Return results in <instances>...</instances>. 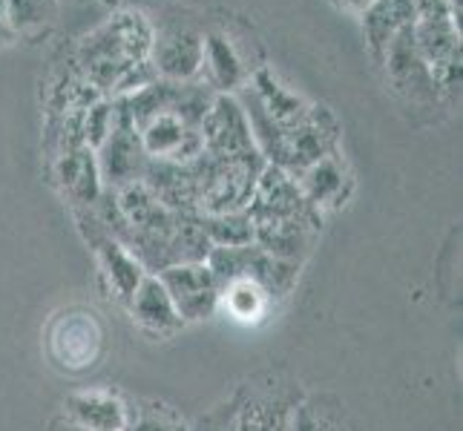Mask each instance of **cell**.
I'll return each instance as SVG.
<instances>
[{
	"label": "cell",
	"instance_id": "1",
	"mask_svg": "<svg viewBox=\"0 0 463 431\" xmlns=\"http://www.w3.org/2000/svg\"><path fill=\"white\" fill-rule=\"evenodd\" d=\"M153 23L141 12H118L78 43L75 70L104 98H124L156 81L150 67Z\"/></svg>",
	"mask_w": 463,
	"mask_h": 431
},
{
	"label": "cell",
	"instance_id": "2",
	"mask_svg": "<svg viewBox=\"0 0 463 431\" xmlns=\"http://www.w3.org/2000/svg\"><path fill=\"white\" fill-rule=\"evenodd\" d=\"M411 41L440 92L460 98V0H414Z\"/></svg>",
	"mask_w": 463,
	"mask_h": 431
},
{
	"label": "cell",
	"instance_id": "3",
	"mask_svg": "<svg viewBox=\"0 0 463 431\" xmlns=\"http://www.w3.org/2000/svg\"><path fill=\"white\" fill-rule=\"evenodd\" d=\"M194 170L199 187V213H236L248 207L260 173L265 170V158L260 150L242 155L199 153L194 158Z\"/></svg>",
	"mask_w": 463,
	"mask_h": 431
},
{
	"label": "cell",
	"instance_id": "4",
	"mask_svg": "<svg viewBox=\"0 0 463 431\" xmlns=\"http://www.w3.org/2000/svg\"><path fill=\"white\" fill-rule=\"evenodd\" d=\"M207 267L213 270L219 287L231 282H253L270 299H285L299 279V267L294 262H285L270 257L260 245H242V248H211L207 253Z\"/></svg>",
	"mask_w": 463,
	"mask_h": 431
},
{
	"label": "cell",
	"instance_id": "5",
	"mask_svg": "<svg viewBox=\"0 0 463 431\" xmlns=\"http://www.w3.org/2000/svg\"><path fill=\"white\" fill-rule=\"evenodd\" d=\"M377 67L386 75V87L397 98V104H403L411 113H435V109H443L449 104V98L435 84L432 72L420 61L418 50H414L411 26L389 46Z\"/></svg>",
	"mask_w": 463,
	"mask_h": 431
},
{
	"label": "cell",
	"instance_id": "6",
	"mask_svg": "<svg viewBox=\"0 0 463 431\" xmlns=\"http://www.w3.org/2000/svg\"><path fill=\"white\" fill-rule=\"evenodd\" d=\"M75 221H78V230H81L84 242L90 245L95 262H99L101 276L118 302H130V296L136 294L138 282L147 276V270L141 267V262L127 250L116 236H109L107 228L99 221L90 207H75Z\"/></svg>",
	"mask_w": 463,
	"mask_h": 431
},
{
	"label": "cell",
	"instance_id": "7",
	"mask_svg": "<svg viewBox=\"0 0 463 431\" xmlns=\"http://www.w3.org/2000/svg\"><path fill=\"white\" fill-rule=\"evenodd\" d=\"M204 32L187 18H165L153 26L150 67L162 81H194L202 72Z\"/></svg>",
	"mask_w": 463,
	"mask_h": 431
},
{
	"label": "cell",
	"instance_id": "8",
	"mask_svg": "<svg viewBox=\"0 0 463 431\" xmlns=\"http://www.w3.org/2000/svg\"><path fill=\"white\" fill-rule=\"evenodd\" d=\"M147 162H150V155L145 153V144H141L136 126L127 118H121L116 109L113 130H109V136L99 144V150H95V164H99L101 187L118 193L124 187L138 184L145 179Z\"/></svg>",
	"mask_w": 463,
	"mask_h": 431
},
{
	"label": "cell",
	"instance_id": "9",
	"mask_svg": "<svg viewBox=\"0 0 463 431\" xmlns=\"http://www.w3.org/2000/svg\"><path fill=\"white\" fill-rule=\"evenodd\" d=\"M158 282L170 294L175 311H179L184 325L204 323L219 311V294L222 287L213 276L207 262H190V265H173L156 274Z\"/></svg>",
	"mask_w": 463,
	"mask_h": 431
},
{
	"label": "cell",
	"instance_id": "10",
	"mask_svg": "<svg viewBox=\"0 0 463 431\" xmlns=\"http://www.w3.org/2000/svg\"><path fill=\"white\" fill-rule=\"evenodd\" d=\"M302 400L294 382H277L265 391H239L233 431H288L291 414Z\"/></svg>",
	"mask_w": 463,
	"mask_h": 431
},
{
	"label": "cell",
	"instance_id": "11",
	"mask_svg": "<svg viewBox=\"0 0 463 431\" xmlns=\"http://www.w3.org/2000/svg\"><path fill=\"white\" fill-rule=\"evenodd\" d=\"M257 144L250 136V124L236 95H213L211 109L202 121V153L211 155H242L253 153Z\"/></svg>",
	"mask_w": 463,
	"mask_h": 431
},
{
	"label": "cell",
	"instance_id": "12",
	"mask_svg": "<svg viewBox=\"0 0 463 431\" xmlns=\"http://www.w3.org/2000/svg\"><path fill=\"white\" fill-rule=\"evenodd\" d=\"M294 182L299 184L302 196L308 199V204L317 213L334 211V207H343L354 190V175H351L345 158L337 153H328L323 158H317L314 164L306 170H299L294 175Z\"/></svg>",
	"mask_w": 463,
	"mask_h": 431
},
{
	"label": "cell",
	"instance_id": "13",
	"mask_svg": "<svg viewBox=\"0 0 463 431\" xmlns=\"http://www.w3.org/2000/svg\"><path fill=\"white\" fill-rule=\"evenodd\" d=\"M63 417L87 431H124L130 403L113 389H78L63 400Z\"/></svg>",
	"mask_w": 463,
	"mask_h": 431
},
{
	"label": "cell",
	"instance_id": "14",
	"mask_svg": "<svg viewBox=\"0 0 463 431\" xmlns=\"http://www.w3.org/2000/svg\"><path fill=\"white\" fill-rule=\"evenodd\" d=\"M127 311H130L133 323L156 340H170L184 328L170 294L165 291V285L158 282L156 274H147L138 282L136 294L127 302Z\"/></svg>",
	"mask_w": 463,
	"mask_h": 431
},
{
	"label": "cell",
	"instance_id": "15",
	"mask_svg": "<svg viewBox=\"0 0 463 431\" xmlns=\"http://www.w3.org/2000/svg\"><path fill=\"white\" fill-rule=\"evenodd\" d=\"M202 70L207 72V84L219 95H233L250 81L248 63L239 55L231 35L219 29L204 32L202 38Z\"/></svg>",
	"mask_w": 463,
	"mask_h": 431
},
{
	"label": "cell",
	"instance_id": "16",
	"mask_svg": "<svg viewBox=\"0 0 463 431\" xmlns=\"http://www.w3.org/2000/svg\"><path fill=\"white\" fill-rule=\"evenodd\" d=\"M363 41L372 61L380 63L389 46L403 35L414 21V0H372L360 12Z\"/></svg>",
	"mask_w": 463,
	"mask_h": 431
},
{
	"label": "cell",
	"instance_id": "17",
	"mask_svg": "<svg viewBox=\"0 0 463 431\" xmlns=\"http://www.w3.org/2000/svg\"><path fill=\"white\" fill-rule=\"evenodd\" d=\"M55 175L63 187V196L75 207H92L104 193L99 179V164H95L92 147H72L55 155Z\"/></svg>",
	"mask_w": 463,
	"mask_h": 431
},
{
	"label": "cell",
	"instance_id": "18",
	"mask_svg": "<svg viewBox=\"0 0 463 431\" xmlns=\"http://www.w3.org/2000/svg\"><path fill=\"white\" fill-rule=\"evenodd\" d=\"M288 431H354L345 406L334 394H302Z\"/></svg>",
	"mask_w": 463,
	"mask_h": 431
},
{
	"label": "cell",
	"instance_id": "19",
	"mask_svg": "<svg viewBox=\"0 0 463 431\" xmlns=\"http://www.w3.org/2000/svg\"><path fill=\"white\" fill-rule=\"evenodd\" d=\"M202 233L211 248H242L253 245V221L248 211L236 213H199L196 216Z\"/></svg>",
	"mask_w": 463,
	"mask_h": 431
},
{
	"label": "cell",
	"instance_id": "20",
	"mask_svg": "<svg viewBox=\"0 0 463 431\" xmlns=\"http://www.w3.org/2000/svg\"><path fill=\"white\" fill-rule=\"evenodd\" d=\"M270 299L262 287H257L253 282H245V279H239V282H231L222 287V294H219V305H225L236 319H242V323H253V319H260L268 305H270Z\"/></svg>",
	"mask_w": 463,
	"mask_h": 431
},
{
	"label": "cell",
	"instance_id": "21",
	"mask_svg": "<svg viewBox=\"0 0 463 431\" xmlns=\"http://www.w3.org/2000/svg\"><path fill=\"white\" fill-rule=\"evenodd\" d=\"M124 431H190V423L173 406L158 400H141L130 406Z\"/></svg>",
	"mask_w": 463,
	"mask_h": 431
},
{
	"label": "cell",
	"instance_id": "22",
	"mask_svg": "<svg viewBox=\"0 0 463 431\" xmlns=\"http://www.w3.org/2000/svg\"><path fill=\"white\" fill-rule=\"evenodd\" d=\"M6 14L14 35H35L46 23L55 21L58 0H6Z\"/></svg>",
	"mask_w": 463,
	"mask_h": 431
},
{
	"label": "cell",
	"instance_id": "23",
	"mask_svg": "<svg viewBox=\"0 0 463 431\" xmlns=\"http://www.w3.org/2000/svg\"><path fill=\"white\" fill-rule=\"evenodd\" d=\"M236 403H239V394H236V397H231V403L216 406L211 414H204L202 420L190 423V431H233Z\"/></svg>",
	"mask_w": 463,
	"mask_h": 431
},
{
	"label": "cell",
	"instance_id": "24",
	"mask_svg": "<svg viewBox=\"0 0 463 431\" xmlns=\"http://www.w3.org/2000/svg\"><path fill=\"white\" fill-rule=\"evenodd\" d=\"M14 38V29H12V23H9V14H6V0H0V46H6V43H12Z\"/></svg>",
	"mask_w": 463,
	"mask_h": 431
},
{
	"label": "cell",
	"instance_id": "25",
	"mask_svg": "<svg viewBox=\"0 0 463 431\" xmlns=\"http://www.w3.org/2000/svg\"><path fill=\"white\" fill-rule=\"evenodd\" d=\"M50 431H87V428H81V426L70 423L67 417H55V420L50 423Z\"/></svg>",
	"mask_w": 463,
	"mask_h": 431
},
{
	"label": "cell",
	"instance_id": "26",
	"mask_svg": "<svg viewBox=\"0 0 463 431\" xmlns=\"http://www.w3.org/2000/svg\"><path fill=\"white\" fill-rule=\"evenodd\" d=\"M372 4V0H340V6H345V9H351V12H363L365 6H369Z\"/></svg>",
	"mask_w": 463,
	"mask_h": 431
}]
</instances>
